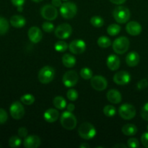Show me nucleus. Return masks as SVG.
I'll use <instances>...</instances> for the list:
<instances>
[{"mask_svg": "<svg viewBox=\"0 0 148 148\" xmlns=\"http://www.w3.org/2000/svg\"><path fill=\"white\" fill-rule=\"evenodd\" d=\"M44 119L49 123H53L57 121V119L59 117V113L57 111V109L55 108H49L45 111L43 114Z\"/></svg>", "mask_w": 148, "mask_h": 148, "instance_id": "obj_20", "label": "nucleus"}, {"mask_svg": "<svg viewBox=\"0 0 148 148\" xmlns=\"http://www.w3.org/2000/svg\"><path fill=\"white\" fill-rule=\"evenodd\" d=\"M40 14L45 20L52 21L58 17L57 9L52 4H46L40 10Z\"/></svg>", "mask_w": 148, "mask_h": 148, "instance_id": "obj_8", "label": "nucleus"}, {"mask_svg": "<svg viewBox=\"0 0 148 148\" xmlns=\"http://www.w3.org/2000/svg\"><path fill=\"white\" fill-rule=\"evenodd\" d=\"M80 76L84 79H90L92 77V71L88 67H83L80 70Z\"/></svg>", "mask_w": 148, "mask_h": 148, "instance_id": "obj_33", "label": "nucleus"}, {"mask_svg": "<svg viewBox=\"0 0 148 148\" xmlns=\"http://www.w3.org/2000/svg\"><path fill=\"white\" fill-rule=\"evenodd\" d=\"M139 145H140V144H139L138 140L134 138V137L130 138L127 141V146L130 148H137L139 147Z\"/></svg>", "mask_w": 148, "mask_h": 148, "instance_id": "obj_37", "label": "nucleus"}, {"mask_svg": "<svg viewBox=\"0 0 148 148\" xmlns=\"http://www.w3.org/2000/svg\"><path fill=\"white\" fill-rule=\"evenodd\" d=\"M114 147H127V145H123V144H118V145H114Z\"/></svg>", "mask_w": 148, "mask_h": 148, "instance_id": "obj_48", "label": "nucleus"}, {"mask_svg": "<svg viewBox=\"0 0 148 148\" xmlns=\"http://www.w3.org/2000/svg\"><path fill=\"white\" fill-rule=\"evenodd\" d=\"M72 27L68 23H63L56 27L54 30V34L58 38L64 40L67 39L72 35Z\"/></svg>", "mask_w": 148, "mask_h": 148, "instance_id": "obj_9", "label": "nucleus"}, {"mask_svg": "<svg viewBox=\"0 0 148 148\" xmlns=\"http://www.w3.org/2000/svg\"><path fill=\"white\" fill-rule=\"evenodd\" d=\"M126 30L130 35L133 36H136L140 35L142 33L141 25L136 21H130L127 23L126 26Z\"/></svg>", "mask_w": 148, "mask_h": 148, "instance_id": "obj_16", "label": "nucleus"}, {"mask_svg": "<svg viewBox=\"0 0 148 148\" xmlns=\"http://www.w3.org/2000/svg\"><path fill=\"white\" fill-rule=\"evenodd\" d=\"M10 112L11 114V116L14 119H21L25 115V108L22 104V102L14 101L10 106Z\"/></svg>", "mask_w": 148, "mask_h": 148, "instance_id": "obj_11", "label": "nucleus"}, {"mask_svg": "<svg viewBox=\"0 0 148 148\" xmlns=\"http://www.w3.org/2000/svg\"><path fill=\"white\" fill-rule=\"evenodd\" d=\"M119 114L123 119L131 120L136 116V109L134 106L124 103L119 108Z\"/></svg>", "mask_w": 148, "mask_h": 148, "instance_id": "obj_7", "label": "nucleus"}, {"mask_svg": "<svg viewBox=\"0 0 148 148\" xmlns=\"http://www.w3.org/2000/svg\"><path fill=\"white\" fill-rule=\"evenodd\" d=\"M121 62L118 56L111 54L107 58V66L111 71H116L119 68Z\"/></svg>", "mask_w": 148, "mask_h": 148, "instance_id": "obj_19", "label": "nucleus"}, {"mask_svg": "<svg viewBox=\"0 0 148 148\" xmlns=\"http://www.w3.org/2000/svg\"><path fill=\"white\" fill-rule=\"evenodd\" d=\"M106 98L109 102L114 104H119L122 100L121 92L115 89H111L107 92Z\"/></svg>", "mask_w": 148, "mask_h": 148, "instance_id": "obj_18", "label": "nucleus"}, {"mask_svg": "<svg viewBox=\"0 0 148 148\" xmlns=\"http://www.w3.org/2000/svg\"><path fill=\"white\" fill-rule=\"evenodd\" d=\"M77 12V7L76 4L71 1H66L60 7L61 15L65 19H72Z\"/></svg>", "mask_w": 148, "mask_h": 148, "instance_id": "obj_6", "label": "nucleus"}, {"mask_svg": "<svg viewBox=\"0 0 148 148\" xmlns=\"http://www.w3.org/2000/svg\"><path fill=\"white\" fill-rule=\"evenodd\" d=\"M17 10H18L19 12H23V6H19V7H17Z\"/></svg>", "mask_w": 148, "mask_h": 148, "instance_id": "obj_49", "label": "nucleus"}, {"mask_svg": "<svg viewBox=\"0 0 148 148\" xmlns=\"http://www.w3.org/2000/svg\"><path fill=\"white\" fill-rule=\"evenodd\" d=\"M55 77V70L53 67L50 66H45L39 71L38 78L40 83L49 84L50 83Z\"/></svg>", "mask_w": 148, "mask_h": 148, "instance_id": "obj_5", "label": "nucleus"}, {"mask_svg": "<svg viewBox=\"0 0 148 148\" xmlns=\"http://www.w3.org/2000/svg\"><path fill=\"white\" fill-rule=\"evenodd\" d=\"M21 139L19 136H12L9 140V146L12 148L18 147L21 145Z\"/></svg>", "mask_w": 148, "mask_h": 148, "instance_id": "obj_32", "label": "nucleus"}, {"mask_svg": "<svg viewBox=\"0 0 148 148\" xmlns=\"http://www.w3.org/2000/svg\"><path fill=\"white\" fill-rule=\"evenodd\" d=\"M66 97L69 101H75L78 98V92L74 89L69 90L66 92Z\"/></svg>", "mask_w": 148, "mask_h": 148, "instance_id": "obj_35", "label": "nucleus"}, {"mask_svg": "<svg viewBox=\"0 0 148 148\" xmlns=\"http://www.w3.org/2000/svg\"><path fill=\"white\" fill-rule=\"evenodd\" d=\"M63 1H68V0H63Z\"/></svg>", "mask_w": 148, "mask_h": 148, "instance_id": "obj_52", "label": "nucleus"}, {"mask_svg": "<svg viewBox=\"0 0 148 148\" xmlns=\"http://www.w3.org/2000/svg\"><path fill=\"white\" fill-rule=\"evenodd\" d=\"M90 23L93 27H101L104 25V20L99 16H93L90 19Z\"/></svg>", "mask_w": 148, "mask_h": 148, "instance_id": "obj_30", "label": "nucleus"}, {"mask_svg": "<svg viewBox=\"0 0 148 148\" xmlns=\"http://www.w3.org/2000/svg\"><path fill=\"white\" fill-rule=\"evenodd\" d=\"M27 36L30 41L33 43H38L41 40L43 37V33L39 27L33 26L30 27L27 32Z\"/></svg>", "mask_w": 148, "mask_h": 148, "instance_id": "obj_15", "label": "nucleus"}, {"mask_svg": "<svg viewBox=\"0 0 148 148\" xmlns=\"http://www.w3.org/2000/svg\"><path fill=\"white\" fill-rule=\"evenodd\" d=\"M23 145L26 148H37L40 145V139L37 135L27 136L25 138Z\"/></svg>", "mask_w": 148, "mask_h": 148, "instance_id": "obj_17", "label": "nucleus"}, {"mask_svg": "<svg viewBox=\"0 0 148 148\" xmlns=\"http://www.w3.org/2000/svg\"><path fill=\"white\" fill-rule=\"evenodd\" d=\"M131 16L130 10L124 6L116 7L113 11V17L118 23L124 24L129 21Z\"/></svg>", "mask_w": 148, "mask_h": 148, "instance_id": "obj_2", "label": "nucleus"}, {"mask_svg": "<svg viewBox=\"0 0 148 148\" xmlns=\"http://www.w3.org/2000/svg\"><path fill=\"white\" fill-rule=\"evenodd\" d=\"M62 64L67 68H72L76 64V59L72 55L66 53L62 56Z\"/></svg>", "mask_w": 148, "mask_h": 148, "instance_id": "obj_24", "label": "nucleus"}, {"mask_svg": "<svg viewBox=\"0 0 148 148\" xmlns=\"http://www.w3.org/2000/svg\"><path fill=\"white\" fill-rule=\"evenodd\" d=\"M25 1V0H11L13 5L16 6L17 7H19V6H23L24 4Z\"/></svg>", "mask_w": 148, "mask_h": 148, "instance_id": "obj_43", "label": "nucleus"}, {"mask_svg": "<svg viewBox=\"0 0 148 148\" xmlns=\"http://www.w3.org/2000/svg\"><path fill=\"white\" fill-rule=\"evenodd\" d=\"M69 48L67 43L65 41L63 40H59L57 41L54 45V49L56 51L58 52H64L67 50V49Z\"/></svg>", "mask_w": 148, "mask_h": 148, "instance_id": "obj_31", "label": "nucleus"}, {"mask_svg": "<svg viewBox=\"0 0 148 148\" xmlns=\"http://www.w3.org/2000/svg\"><path fill=\"white\" fill-rule=\"evenodd\" d=\"M141 116L145 121H148V103L145 104L141 111Z\"/></svg>", "mask_w": 148, "mask_h": 148, "instance_id": "obj_39", "label": "nucleus"}, {"mask_svg": "<svg viewBox=\"0 0 148 148\" xmlns=\"http://www.w3.org/2000/svg\"><path fill=\"white\" fill-rule=\"evenodd\" d=\"M60 122L62 127L67 130H74L77 124L76 116L69 111L62 113L60 116Z\"/></svg>", "mask_w": 148, "mask_h": 148, "instance_id": "obj_1", "label": "nucleus"}, {"mask_svg": "<svg viewBox=\"0 0 148 148\" xmlns=\"http://www.w3.org/2000/svg\"><path fill=\"white\" fill-rule=\"evenodd\" d=\"M33 1H34V2H36V3H38V2H40V1H42L43 0H32Z\"/></svg>", "mask_w": 148, "mask_h": 148, "instance_id": "obj_50", "label": "nucleus"}, {"mask_svg": "<svg viewBox=\"0 0 148 148\" xmlns=\"http://www.w3.org/2000/svg\"><path fill=\"white\" fill-rule=\"evenodd\" d=\"M147 132H148V125L147 126Z\"/></svg>", "mask_w": 148, "mask_h": 148, "instance_id": "obj_51", "label": "nucleus"}, {"mask_svg": "<svg viewBox=\"0 0 148 148\" xmlns=\"http://www.w3.org/2000/svg\"><path fill=\"white\" fill-rule=\"evenodd\" d=\"M53 106L55 108L57 109L62 110L66 107V102L64 98L62 96H56L55 97L53 101Z\"/></svg>", "mask_w": 148, "mask_h": 148, "instance_id": "obj_25", "label": "nucleus"}, {"mask_svg": "<svg viewBox=\"0 0 148 148\" xmlns=\"http://www.w3.org/2000/svg\"><path fill=\"white\" fill-rule=\"evenodd\" d=\"M98 45L101 48H103V49H106V48H108L111 45V41L108 37L106 36H101L98 39Z\"/></svg>", "mask_w": 148, "mask_h": 148, "instance_id": "obj_28", "label": "nucleus"}, {"mask_svg": "<svg viewBox=\"0 0 148 148\" xmlns=\"http://www.w3.org/2000/svg\"><path fill=\"white\" fill-rule=\"evenodd\" d=\"M122 133L127 136H134L137 133V127L134 124H127L124 125L121 129Z\"/></svg>", "mask_w": 148, "mask_h": 148, "instance_id": "obj_23", "label": "nucleus"}, {"mask_svg": "<svg viewBox=\"0 0 148 148\" xmlns=\"http://www.w3.org/2000/svg\"><path fill=\"white\" fill-rule=\"evenodd\" d=\"M148 86V82L146 79H143L140 81V82L137 83V89L142 90L143 89H145Z\"/></svg>", "mask_w": 148, "mask_h": 148, "instance_id": "obj_40", "label": "nucleus"}, {"mask_svg": "<svg viewBox=\"0 0 148 148\" xmlns=\"http://www.w3.org/2000/svg\"><path fill=\"white\" fill-rule=\"evenodd\" d=\"M121 31V27L117 24H111L107 27V33L111 36H115Z\"/></svg>", "mask_w": 148, "mask_h": 148, "instance_id": "obj_27", "label": "nucleus"}, {"mask_svg": "<svg viewBox=\"0 0 148 148\" xmlns=\"http://www.w3.org/2000/svg\"><path fill=\"white\" fill-rule=\"evenodd\" d=\"M10 28V25L7 19L0 17V36L6 34Z\"/></svg>", "mask_w": 148, "mask_h": 148, "instance_id": "obj_26", "label": "nucleus"}, {"mask_svg": "<svg viewBox=\"0 0 148 148\" xmlns=\"http://www.w3.org/2000/svg\"><path fill=\"white\" fill-rule=\"evenodd\" d=\"M141 142L143 146L148 148V132L144 133L141 137Z\"/></svg>", "mask_w": 148, "mask_h": 148, "instance_id": "obj_42", "label": "nucleus"}, {"mask_svg": "<svg viewBox=\"0 0 148 148\" xmlns=\"http://www.w3.org/2000/svg\"><path fill=\"white\" fill-rule=\"evenodd\" d=\"M10 23L12 25L16 28H21L25 26L26 20L25 17L21 15H13L10 18Z\"/></svg>", "mask_w": 148, "mask_h": 148, "instance_id": "obj_22", "label": "nucleus"}, {"mask_svg": "<svg viewBox=\"0 0 148 148\" xmlns=\"http://www.w3.org/2000/svg\"><path fill=\"white\" fill-rule=\"evenodd\" d=\"M79 76L76 71L69 70L65 72L62 77V82L66 88H72L77 85Z\"/></svg>", "mask_w": 148, "mask_h": 148, "instance_id": "obj_10", "label": "nucleus"}, {"mask_svg": "<svg viewBox=\"0 0 148 148\" xmlns=\"http://www.w3.org/2000/svg\"><path fill=\"white\" fill-rule=\"evenodd\" d=\"M126 1L127 0H110L111 3L114 4H117V5H121V4H124V3H125Z\"/></svg>", "mask_w": 148, "mask_h": 148, "instance_id": "obj_45", "label": "nucleus"}, {"mask_svg": "<svg viewBox=\"0 0 148 148\" xmlns=\"http://www.w3.org/2000/svg\"><path fill=\"white\" fill-rule=\"evenodd\" d=\"M66 109L70 112H73L75 109V106L73 103H69L66 106Z\"/></svg>", "mask_w": 148, "mask_h": 148, "instance_id": "obj_46", "label": "nucleus"}, {"mask_svg": "<svg viewBox=\"0 0 148 148\" xmlns=\"http://www.w3.org/2000/svg\"><path fill=\"white\" fill-rule=\"evenodd\" d=\"M140 55L135 51H132L127 55L126 57V63L130 67H134L138 65L140 62Z\"/></svg>", "mask_w": 148, "mask_h": 148, "instance_id": "obj_21", "label": "nucleus"}, {"mask_svg": "<svg viewBox=\"0 0 148 148\" xmlns=\"http://www.w3.org/2000/svg\"><path fill=\"white\" fill-rule=\"evenodd\" d=\"M79 147L80 148H89L90 145L88 144H87V143H82V144H81L80 145H79Z\"/></svg>", "mask_w": 148, "mask_h": 148, "instance_id": "obj_47", "label": "nucleus"}, {"mask_svg": "<svg viewBox=\"0 0 148 148\" xmlns=\"http://www.w3.org/2000/svg\"><path fill=\"white\" fill-rule=\"evenodd\" d=\"M42 28H43L44 32L50 33H51V32H53V30H54V25H53V24H52L51 23L45 22V23H43V25H42Z\"/></svg>", "mask_w": 148, "mask_h": 148, "instance_id": "obj_36", "label": "nucleus"}, {"mask_svg": "<svg viewBox=\"0 0 148 148\" xmlns=\"http://www.w3.org/2000/svg\"><path fill=\"white\" fill-rule=\"evenodd\" d=\"M78 134L79 137L84 140H91L96 135V130L90 123L84 122L79 126L78 129Z\"/></svg>", "mask_w": 148, "mask_h": 148, "instance_id": "obj_3", "label": "nucleus"}, {"mask_svg": "<svg viewBox=\"0 0 148 148\" xmlns=\"http://www.w3.org/2000/svg\"><path fill=\"white\" fill-rule=\"evenodd\" d=\"M90 84L92 88L97 91L104 90L108 86V82L106 79L101 75L92 77L90 79Z\"/></svg>", "mask_w": 148, "mask_h": 148, "instance_id": "obj_12", "label": "nucleus"}, {"mask_svg": "<svg viewBox=\"0 0 148 148\" xmlns=\"http://www.w3.org/2000/svg\"><path fill=\"white\" fill-rule=\"evenodd\" d=\"M18 136L20 137H23V138H25L27 136V134H28V132H27V130L25 128V127H20L18 130Z\"/></svg>", "mask_w": 148, "mask_h": 148, "instance_id": "obj_41", "label": "nucleus"}, {"mask_svg": "<svg viewBox=\"0 0 148 148\" xmlns=\"http://www.w3.org/2000/svg\"><path fill=\"white\" fill-rule=\"evenodd\" d=\"M8 119L7 111L3 108H0V124H3Z\"/></svg>", "mask_w": 148, "mask_h": 148, "instance_id": "obj_38", "label": "nucleus"}, {"mask_svg": "<svg viewBox=\"0 0 148 148\" xmlns=\"http://www.w3.org/2000/svg\"><path fill=\"white\" fill-rule=\"evenodd\" d=\"M130 42L128 38L121 36L116 39L112 44L113 50L117 54H124L128 51Z\"/></svg>", "mask_w": 148, "mask_h": 148, "instance_id": "obj_4", "label": "nucleus"}, {"mask_svg": "<svg viewBox=\"0 0 148 148\" xmlns=\"http://www.w3.org/2000/svg\"><path fill=\"white\" fill-rule=\"evenodd\" d=\"M115 107L111 105H107L103 108V114L108 117H112L116 114Z\"/></svg>", "mask_w": 148, "mask_h": 148, "instance_id": "obj_34", "label": "nucleus"}, {"mask_svg": "<svg viewBox=\"0 0 148 148\" xmlns=\"http://www.w3.org/2000/svg\"><path fill=\"white\" fill-rule=\"evenodd\" d=\"M69 49L70 52L74 54H80L82 53L86 49V44L85 41L80 39L74 40L69 43Z\"/></svg>", "mask_w": 148, "mask_h": 148, "instance_id": "obj_13", "label": "nucleus"}, {"mask_svg": "<svg viewBox=\"0 0 148 148\" xmlns=\"http://www.w3.org/2000/svg\"><path fill=\"white\" fill-rule=\"evenodd\" d=\"M20 101H21L23 104H25V105L30 106L32 105L33 103H34L35 98L33 95H31V94H25V95H23V96L20 98Z\"/></svg>", "mask_w": 148, "mask_h": 148, "instance_id": "obj_29", "label": "nucleus"}, {"mask_svg": "<svg viewBox=\"0 0 148 148\" xmlns=\"http://www.w3.org/2000/svg\"><path fill=\"white\" fill-rule=\"evenodd\" d=\"M131 80V76L129 72L121 71L116 73L114 76V82L118 85H127Z\"/></svg>", "mask_w": 148, "mask_h": 148, "instance_id": "obj_14", "label": "nucleus"}, {"mask_svg": "<svg viewBox=\"0 0 148 148\" xmlns=\"http://www.w3.org/2000/svg\"><path fill=\"white\" fill-rule=\"evenodd\" d=\"M51 4L56 7H60L62 6V0H51Z\"/></svg>", "mask_w": 148, "mask_h": 148, "instance_id": "obj_44", "label": "nucleus"}]
</instances>
